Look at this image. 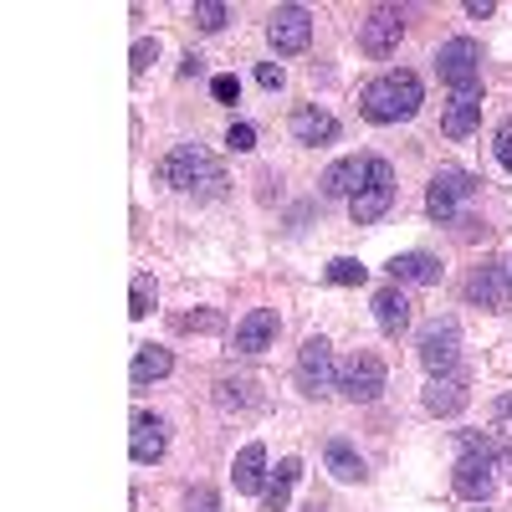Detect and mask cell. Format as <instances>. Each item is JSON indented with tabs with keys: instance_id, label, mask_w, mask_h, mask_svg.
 <instances>
[{
	"instance_id": "1",
	"label": "cell",
	"mask_w": 512,
	"mask_h": 512,
	"mask_svg": "<svg viewBox=\"0 0 512 512\" xmlns=\"http://www.w3.org/2000/svg\"><path fill=\"white\" fill-rule=\"evenodd\" d=\"M159 180L169 190H200V195H221L226 185V169L210 159L200 144H175L164 159H159Z\"/></svg>"
},
{
	"instance_id": "2",
	"label": "cell",
	"mask_w": 512,
	"mask_h": 512,
	"mask_svg": "<svg viewBox=\"0 0 512 512\" xmlns=\"http://www.w3.org/2000/svg\"><path fill=\"white\" fill-rule=\"evenodd\" d=\"M420 108V77L415 72H384L364 88V118L369 123H405Z\"/></svg>"
},
{
	"instance_id": "3",
	"label": "cell",
	"mask_w": 512,
	"mask_h": 512,
	"mask_svg": "<svg viewBox=\"0 0 512 512\" xmlns=\"http://www.w3.org/2000/svg\"><path fill=\"white\" fill-rule=\"evenodd\" d=\"M436 72H441V82H451L456 93H477V88H482V47H477L472 36H451V41H441Z\"/></svg>"
},
{
	"instance_id": "4",
	"label": "cell",
	"mask_w": 512,
	"mask_h": 512,
	"mask_svg": "<svg viewBox=\"0 0 512 512\" xmlns=\"http://www.w3.org/2000/svg\"><path fill=\"white\" fill-rule=\"evenodd\" d=\"M390 205H395V169H390V159H369V180L349 200V216H354V226H374Z\"/></svg>"
},
{
	"instance_id": "5",
	"label": "cell",
	"mask_w": 512,
	"mask_h": 512,
	"mask_svg": "<svg viewBox=\"0 0 512 512\" xmlns=\"http://www.w3.org/2000/svg\"><path fill=\"white\" fill-rule=\"evenodd\" d=\"M297 384H303V395H328L338 390V369H333V344L323 333H313L303 349H297Z\"/></svg>"
},
{
	"instance_id": "6",
	"label": "cell",
	"mask_w": 512,
	"mask_h": 512,
	"mask_svg": "<svg viewBox=\"0 0 512 512\" xmlns=\"http://www.w3.org/2000/svg\"><path fill=\"white\" fill-rule=\"evenodd\" d=\"M482 190L477 175H466V169H441V175L431 180V190H425V210H431V221H456V205L472 200Z\"/></svg>"
},
{
	"instance_id": "7",
	"label": "cell",
	"mask_w": 512,
	"mask_h": 512,
	"mask_svg": "<svg viewBox=\"0 0 512 512\" xmlns=\"http://www.w3.org/2000/svg\"><path fill=\"white\" fill-rule=\"evenodd\" d=\"M456 359H461V328L451 318H441L420 333V364L431 369V379H446L456 369Z\"/></svg>"
},
{
	"instance_id": "8",
	"label": "cell",
	"mask_w": 512,
	"mask_h": 512,
	"mask_svg": "<svg viewBox=\"0 0 512 512\" xmlns=\"http://www.w3.org/2000/svg\"><path fill=\"white\" fill-rule=\"evenodd\" d=\"M400 36H405V11L400 6H374L359 26V47L369 57H390L400 47Z\"/></svg>"
},
{
	"instance_id": "9",
	"label": "cell",
	"mask_w": 512,
	"mask_h": 512,
	"mask_svg": "<svg viewBox=\"0 0 512 512\" xmlns=\"http://www.w3.org/2000/svg\"><path fill=\"white\" fill-rule=\"evenodd\" d=\"M338 390H344L354 405H369L384 395V359L379 354H354L344 369H338Z\"/></svg>"
},
{
	"instance_id": "10",
	"label": "cell",
	"mask_w": 512,
	"mask_h": 512,
	"mask_svg": "<svg viewBox=\"0 0 512 512\" xmlns=\"http://www.w3.org/2000/svg\"><path fill=\"white\" fill-rule=\"evenodd\" d=\"M466 297L482 303L487 313H507L512 308V272L502 262H482L472 277H466Z\"/></svg>"
},
{
	"instance_id": "11",
	"label": "cell",
	"mask_w": 512,
	"mask_h": 512,
	"mask_svg": "<svg viewBox=\"0 0 512 512\" xmlns=\"http://www.w3.org/2000/svg\"><path fill=\"white\" fill-rule=\"evenodd\" d=\"M267 41L282 52V57H292V52H303L308 41H313V16L303 11V6H277L272 11V21H267Z\"/></svg>"
},
{
	"instance_id": "12",
	"label": "cell",
	"mask_w": 512,
	"mask_h": 512,
	"mask_svg": "<svg viewBox=\"0 0 512 512\" xmlns=\"http://www.w3.org/2000/svg\"><path fill=\"white\" fill-rule=\"evenodd\" d=\"M451 487H456L466 502H492V497H497L492 456H461V461H456V472H451Z\"/></svg>"
},
{
	"instance_id": "13",
	"label": "cell",
	"mask_w": 512,
	"mask_h": 512,
	"mask_svg": "<svg viewBox=\"0 0 512 512\" xmlns=\"http://www.w3.org/2000/svg\"><path fill=\"white\" fill-rule=\"evenodd\" d=\"M169 446V425L154 415V410H134V441H128V456H134L139 466L159 461Z\"/></svg>"
},
{
	"instance_id": "14",
	"label": "cell",
	"mask_w": 512,
	"mask_h": 512,
	"mask_svg": "<svg viewBox=\"0 0 512 512\" xmlns=\"http://www.w3.org/2000/svg\"><path fill=\"white\" fill-rule=\"evenodd\" d=\"M482 123V88L477 93H451V103L441 108V134L446 139H472Z\"/></svg>"
},
{
	"instance_id": "15",
	"label": "cell",
	"mask_w": 512,
	"mask_h": 512,
	"mask_svg": "<svg viewBox=\"0 0 512 512\" xmlns=\"http://www.w3.org/2000/svg\"><path fill=\"white\" fill-rule=\"evenodd\" d=\"M277 313L272 308H251L241 323H236V354H262L272 349V338H277Z\"/></svg>"
},
{
	"instance_id": "16",
	"label": "cell",
	"mask_w": 512,
	"mask_h": 512,
	"mask_svg": "<svg viewBox=\"0 0 512 512\" xmlns=\"http://www.w3.org/2000/svg\"><path fill=\"white\" fill-rule=\"evenodd\" d=\"M364 180H369V159H359V154L354 159H338V164L323 169V195L328 200H344V195L354 200L364 190Z\"/></svg>"
},
{
	"instance_id": "17",
	"label": "cell",
	"mask_w": 512,
	"mask_h": 512,
	"mask_svg": "<svg viewBox=\"0 0 512 512\" xmlns=\"http://www.w3.org/2000/svg\"><path fill=\"white\" fill-rule=\"evenodd\" d=\"M292 139L297 144H333L338 139V118L323 108H297L292 113Z\"/></svg>"
},
{
	"instance_id": "18",
	"label": "cell",
	"mask_w": 512,
	"mask_h": 512,
	"mask_svg": "<svg viewBox=\"0 0 512 512\" xmlns=\"http://www.w3.org/2000/svg\"><path fill=\"white\" fill-rule=\"evenodd\" d=\"M374 318H379V328L390 333V338H400V333L410 328V297H405L400 287L374 292Z\"/></svg>"
},
{
	"instance_id": "19",
	"label": "cell",
	"mask_w": 512,
	"mask_h": 512,
	"mask_svg": "<svg viewBox=\"0 0 512 512\" xmlns=\"http://www.w3.org/2000/svg\"><path fill=\"white\" fill-rule=\"evenodd\" d=\"M323 466L333 472V482H364V477H369L364 456H359L349 441H328V446H323Z\"/></svg>"
},
{
	"instance_id": "20",
	"label": "cell",
	"mask_w": 512,
	"mask_h": 512,
	"mask_svg": "<svg viewBox=\"0 0 512 512\" xmlns=\"http://www.w3.org/2000/svg\"><path fill=\"white\" fill-rule=\"evenodd\" d=\"M425 410H431V415H461L466 410V384L461 379H431V384H425Z\"/></svg>"
},
{
	"instance_id": "21",
	"label": "cell",
	"mask_w": 512,
	"mask_h": 512,
	"mask_svg": "<svg viewBox=\"0 0 512 512\" xmlns=\"http://www.w3.org/2000/svg\"><path fill=\"white\" fill-rule=\"evenodd\" d=\"M262 472H267V446H262V441L241 446V456H236V466H231L236 492H262Z\"/></svg>"
},
{
	"instance_id": "22",
	"label": "cell",
	"mask_w": 512,
	"mask_h": 512,
	"mask_svg": "<svg viewBox=\"0 0 512 512\" xmlns=\"http://www.w3.org/2000/svg\"><path fill=\"white\" fill-rule=\"evenodd\" d=\"M390 277L395 282H441V262L436 256H425V251H405V256H395L390 262Z\"/></svg>"
},
{
	"instance_id": "23",
	"label": "cell",
	"mask_w": 512,
	"mask_h": 512,
	"mask_svg": "<svg viewBox=\"0 0 512 512\" xmlns=\"http://www.w3.org/2000/svg\"><path fill=\"white\" fill-rule=\"evenodd\" d=\"M297 477H303V461H297V456H287V461H277V472H272V487L262 492V502H267V512H282V507L292 502V487H297Z\"/></svg>"
},
{
	"instance_id": "24",
	"label": "cell",
	"mask_w": 512,
	"mask_h": 512,
	"mask_svg": "<svg viewBox=\"0 0 512 512\" xmlns=\"http://www.w3.org/2000/svg\"><path fill=\"white\" fill-rule=\"evenodd\" d=\"M169 369H175V354H169V349H139L134 354V369H128V374H134V384H154V379H164Z\"/></svg>"
},
{
	"instance_id": "25",
	"label": "cell",
	"mask_w": 512,
	"mask_h": 512,
	"mask_svg": "<svg viewBox=\"0 0 512 512\" xmlns=\"http://www.w3.org/2000/svg\"><path fill=\"white\" fill-rule=\"evenodd\" d=\"M364 277H369V267H359L354 256H333V262H328V282L333 287H359Z\"/></svg>"
},
{
	"instance_id": "26",
	"label": "cell",
	"mask_w": 512,
	"mask_h": 512,
	"mask_svg": "<svg viewBox=\"0 0 512 512\" xmlns=\"http://www.w3.org/2000/svg\"><path fill=\"white\" fill-rule=\"evenodd\" d=\"M128 313L134 318H149L154 313V277H134V287H128Z\"/></svg>"
},
{
	"instance_id": "27",
	"label": "cell",
	"mask_w": 512,
	"mask_h": 512,
	"mask_svg": "<svg viewBox=\"0 0 512 512\" xmlns=\"http://www.w3.org/2000/svg\"><path fill=\"white\" fill-rule=\"evenodd\" d=\"M195 26L200 31H221L226 26V6H221V0H200V6H195Z\"/></svg>"
},
{
	"instance_id": "28",
	"label": "cell",
	"mask_w": 512,
	"mask_h": 512,
	"mask_svg": "<svg viewBox=\"0 0 512 512\" xmlns=\"http://www.w3.org/2000/svg\"><path fill=\"white\" fill-rule=\"evenodd\" d=\"M154 57H159V41H149V36H144V41H134V52H128V67H134V77H144Z\"/></svg>"
},
{
	"instance_id": "29",
	"label": "cell",
	"mask_w": 512,
	"mask_h": 512,
	"mask_svg": "<svg viewBox=\"0 0 512 512\" xmlns=\"http://www.w3.org/2000/svg\"><path fill=\"white\" fill-rule=\"evenodd\" d=\"M226 144H231L236 154L256 149V128H251V123H231V134H226Z\"/></svg>"
},
{
	"instance_id": "30",
	"label": "cell",
	"mask_w": 512,
	"mask_h": 512,
	"mask_svg": "<svg viewBox=\"0 0 512 512\" xmlns=\"http://www.w3.org/2000/svg\"><path fill=\"white\" fill-rule=\"evenodd\" d=\"M492 149H497V159H502V169H507V175H512V118H507V123L497 128V144H492Z\"/></svg>"
},
{
	"instance_id": "31",
	"label": "cell",
	"mask_w": 512,
	"mask_h": 512,
	"mask_svg": "<svg viewBox=\"0 0 512 512\" xmlns=\"http://www.w3.org/2000/svg\"><path fill=\"white\" fill-rule=\"evenodd\" d=\"M210 93H216V103H236V93H241V82H236L231 72H221L216 82H210Z\"/></svg>"
},
{
	"instance_id": "32",
	"label": "cell",
	"mask_w": 512,
	"mask_h": 512,
	"mask_svg": "<svg viewBox=\"0 0 512 512\" xmlns=\"http://www.w3.org/2000/svg\"><path fill=\"white\" fill-rule=\"evenodd\" d=\"M190 512H221V497L210 492V487H195L190 492Z\"/></svg>"
},
{
	"instance_id": "33",
	"label": "cell",
	"mask_w": 512,
	"mask_h": 512,
	"mask_svg": "<svg viewBox=\"0 0 512 512\" xmlns=\"http://www.w3.org/2000/svg\"><path fill=\"white\" fill-rule=\"evenodd\" d=\"M180 328H185V333H195V328L210 333V328H221V318H216V313H190V318H180Z\"/></svg>"
},
{
	"instance_id": "34",
	"label": "cell",
	"mask_w": 512,
	"mask_h": 512,
	"mask_svg": "<svg viewBox=\"0 0 512 512\" xmlns=\"http://www.w3.org/2000/svg\"><path fill=\"white\" fill-rule=\"evenodd\" d=\"M492 420L502 425V431H512V395H497L492 400Z\"/></svg>"
},
{
	"instance_id": "35",
	"label": "cell",
	"mask_w": 512,
	"mask_h": 512,
	"mask_svg": "<svg viewBox=\"0 0 512 512\" xmlns=\"http://www.w3.org/2000/svg\"><path fill=\"white\" fill-rule=\"evenodd\" d=\"M256 82H262V88H282V67L277 62H262V67H256Z\"/></svg>"
},
{
	"instance_id": "36",
	"label": "cell",
	"mask_w": 512,
	"mask_h": 512,
	"mask_svg": "<svg viewBox=\"0 0 512 512\" xmlns=\"http://www.w3.org/2000/svg\"><path fill=\"white\" fill-rule=\"evenodd\" d=\"M492 466H497V472H502V477L512 482V446H507V441H502V446L492 451Z\"/></svg>"
},
{
	"instance_id": "37",
	"label": "cell",
	"mask_w": 512,
	"mask_h": 512,
	"mask_svg": "<svg viewBox=\"0 0 512 512\" xmlns=\"http://www.w3.org/2000/svg\"><path fill=\"white\" fill-rule=\"evenodd\" d=\"M180 72H185V77H200V72H205V57H200V52H185V67H180Z\"/></svg>"
},
{
	"instance_id": "38",
	"label": "cell",
	"mask_w": 512,
	"mask_h": 512,
	"mask_svg": "<svg viewBox=\"0 0 512 512\" xmlns=\"http://www.w3.org/2000/svg\"><path fill=\"white\" fill-rule=\"evenodd\" d=\"M492 11H497L492 0H466V16H477V21H482V16H492Z\"/></svg>"
},
{
	"instance_id": "39",
	"label": "cell",
	"mask_w": 512,
	"mask_h": 512,
	"mask_svg": "<svg viewBox=\"0 0 512 512\" xmlns=\"http://www.w3.org/2000/svg\"><path fill=\"white\" fill-rule=\"evenodd\" d=\"M308 512H323V507H318V502H313V507H308Z\"/></svg>"
},
{
	"instance_id": "40",
	"label": "cell",
	"mask_w": 512,
	"mask_h": 512,
	"mask_svg": "<svg viewBox=\"0 0 512 512\" xmlns=\"http://www.w3.org/2000/svg\"><path fill=\"white\" fill-rule=\"evenodd\" d=\"M507 272H512V262H507Z\"/></svg>"
}]
</instances>
